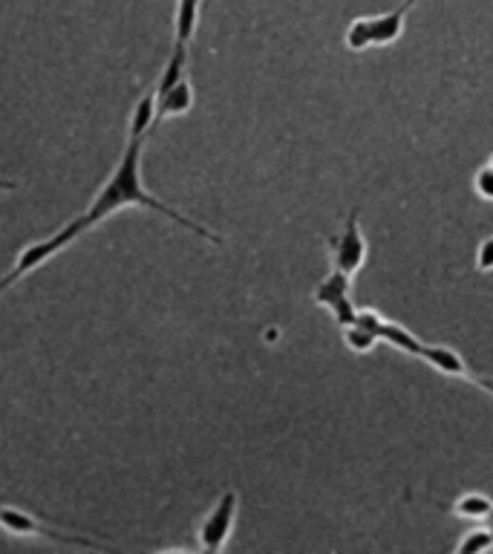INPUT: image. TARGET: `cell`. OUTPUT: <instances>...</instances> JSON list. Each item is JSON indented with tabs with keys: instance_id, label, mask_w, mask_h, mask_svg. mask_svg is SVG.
<instances>
[{
	"instance_id": "20",
	"label": "cell",
	"mask_w": 493,
	"mask_h": 554,
	"mask_svg": "<svg viewBox=\"0 0 493 554\" xmlns=\"http://www.w3.org/2000/svg\"><path fill=\"white\" fill-rule=\"evenodd\" d=\"M0 191H18V182H12V179H0Z\"/></svg>"
},
{
	"instance_id": "21",
	"label": "cell",
	"mask_w": 493,
	"mask_h": 554,
	"mask_svg": "<svg viewBox=\"0 0 493 554\" xmlns=\"http://www.w3.org/2000/svg\"><path fill=\"white\" fill-rule=\"evenodd\" d=\"M6 289H12V283H9V281H6V277H4V281H0V295H4V291H6Z\"/></svg>"
},
{
	"instance_id": "2",
	"label": "cell",
	"mask_w": 493,
	"mask_h": 554,
	"mask_svg": "<svg viewBox=\"0 0 493 554\" xmlns=\"http://www.w3.org/2000/svg\"><path fill=\"white\" fill-rule=\"evenodd\" d=\"M237 511H240V494L234 488H225L220 500L211 505V511L203 517V522H199V531H196L199 551L217 554L228 546L237 526Z\"/></svg>"
},
{
	"instance_id": "18",
	"label": "cell",
	"mask_w": 493,
	"mask_h": 554,
	"mask_svg": "<svg viewBox=\"0 0 493 554\" xmlns=\"http://www.w3.org/2000/svg\"><path fill=\"white\" fill-rule=\"evenodd\" d=\"M352 323H361V327L373 330L381 338V330H384V323H387V318H384L381 312H375V310H358V315Z\"/></svg>"
},
{
	"instance_id": "12",
	"label": "cell",
	"mask_w": 493,
	"mask_h": 554,
	"mask_svg": "<svg viewBox=\"0 0 493 554\" xmlns=\"http://www.w3.org/2000/svg\"><path fill=\"white\" fill-rule=\"evenodd\" d=\"M450 514L470 522H485L493 514V500L488 494H479V491H470V494H461L450 505Z\"/></svg>"
},
{
	"instance_id": "6",
	"label": "cell",
	"mask_w": 493,
	"mask_h": 554,
	"mask_svg": "<svg viewBox=\"0 0 493 554\" xmlns=\"http://www.w3.org/2000/svg\"><path fill=\"white\" fill-rule=\"evenodd\" d=\"M415 0H404L398 9L381 12V14H369V35H373V46H390L404 35V24L407 14L412 12Z\"/></svg>"
},
{
	"instance_id": "14",
	"label": "cell",
	"mask_w": 493,
	"mask_h": 554,
	"mask_svg": "<svg viewBox=\"0 0 493 554\" xmlns=\"http://www.w3.org/2000/svg\"><path fill=\"white\" fill-rule=\"evenodd\" d=\"M344 43L349 53H366L373 50V35H369V14H361V18H352L346 33H344Z\"/></svg>"
},
{
	"instance_id": "8",
	"label": "cell",
	"mask_w": 493,
	"mask_h": 554,
	"mask_svg": "<svg viewBox=\"0 0 493 554\" xmlns=\"http://www.w3.org/2000/svg\"><path fill=\"white\" fill-rule=\"evenodd\" d=\"M156 96V92H153ZM194 110V84L185 75L182 81H176L171 90H165L162 96H156V121L162 119H179L188 116Z\"/></svg>"
},
{
	"instance_id": "19",
	"label": "cell",
	"mask_w": 493,
	"mask_h": 554,
	"mask_svg": "<svg viewBox=\"0 0 493 554\" xmlns=\"http://www.w3.org/2000/svg\"><path fill=\"white\" fill-rule=\"evenodd\" d=\"M473 384H476V387H482L485 393L493 396V378H488V376H473Z\"/></svg>"
},
{
	"instance_id": "3",
	"label": "cell",
	"mask_w": 493,
	"mask_h": 554,
	"mask_svg": "<svg viewBox=\"0 0 493 554\" xmlns=\"http://www.w3.org/2000/svg\"><path fill=\"white\" fill-rule=\"evenodd\" d=\"M327 252H329V266L337 272H346V274L356 277L364 269L369 245H366V237L361 231V211L358 208L349 211V217L337 234L327 237Z\"/></svg>"
},
{
	"instance_id": "1",
	"label": "cell",
	"mask_w": 493,
	"mask_h": 554,
	"mask_svg": "<svg viewBox=\"0 0 493 554\" xmlns=\"http://www.w3.org/2000/svg\"><path fill=\"white\" fill-rule=\"evenodd\" d=\"M153 128H156V96H153V90H147L133 104L128 142H125V150H121V157L110 171V177L101 182V188L96 191V196L90 199V205L79 214V217H72L67 225L52 231L50 237L26 245V249L18 254V260H14L12 272L4 274L12 286L24 281V277H29L33 272H38L43 263H50L52 257H58L64 249H70L75 240H81L87 231L99 228L101 223L110 220L113 214L125 211V208H147L153 214H162L165 220H171L174 225L191 231V234L223 245L220 234H213V231L205 228L203 223L185 217L182 211L171 208L167 203H162L159 196H153L147 191V185L142 179V159H145V145H147V136Z\"/></svg>"
},
{
	"instance_id": "15",
	"label": "cell",
	"mask_w": 493,
	"mask_h": 554,
	"mask_svg": "<svg viewBox=\"0 0 493 554\" xmlns=\"http://www.w3.org/2000/svg\"><path fill=\"white\" fill-rule=\"evenodd\" d=\"M341 335H344V344L352 352H358V356H364V352H373L375 344L381 341V338L373 330L361 327V323H349V327H341Z\"/></svg>"
},
{
	"instance_id": "10",
	"label": "cell",
	"mask_w": 493,
	"mask_h": 554,
	"mask_svg": "<svg viewBox=\"0 0 493 554\" xmlns=\"http://www.w3.org/2000/svg\"><path fill=\"white\" fill-rule=\"evenodd\" d=\"M188 50H191V46H185V43L171 46V55H167L165 67H162L159 79H156V87H153L156 96H162L165 90H171L176 81L185 79V72H188Z\"/></svg>"
},
{
	"instance_id": "11",
	"label": "cell",
	"mask_w": 493,
	"mask_h": 554,
	"mask_svg": "<svg viewBox=\"0 0 493 554\" xmlns=\"http://www.w3.org/2000/svg\"><path fill=\"white\" fill-rule=\"evenodd\" d=\"M381 344H387L398 352H404V356H412V358H419L422 356V349H424V341L419 335H412L407 327H402V323H395V320H387L384 323V330H381Z\"/></svg>"
},
{
	"instance_id": "5",
	"label": "cell",
	"mask_w": 493,
	"mask_h": 554,
	"mask_svg": "<svg viewBox=\"0 0 493 554\" xmlns=\"http://www.w3.org/2000/svg\"><path fill=\"white\" fill-rule=\"evenodd\" d=\"M0 529L14 534V537H43V540L70 543V546H87V549L92 546L90 540H84V537L52 531L35 514H29V511H24V508H14V505H0Z\"/></svg>"
},
{
	"instance_id": "7",
	"label": "cell",
	"mask_w": 493,
	"mask_h": 554,
	"mask_svg": "<svg viewBox=\"0 0 493 554\" xmlns=\"http://www.w3.org/2000/svg\"><path fill=\"white\" fill-rule=\"evenodd\" d=\"M419 361L430 364L441 376H450V378H461V381H473V373L468 361L459 356V352L448 344H424Z\"/></svg>"
},
{
	"instance_id": "17",
	"label": "cell",
	"mask_w": 493,
	"mask_h": 554,
	"mask_svg": "<svg viewBox=\"0 0 493 554\" xmlns=\"http://www.w3.org/2000/svg\"><path fill=\"white\" fill-rule=\"evenodd\" d=\"M473 263H476V272H482V274L493 272V234H488V237L479 243Z\"/></svg>"
},
{
	"instance_id": "16",
	"label": "cell",
	"mask_w": 493,
	"mask_h": 554,
	"mask_svg": "<svg viewBox=\"0 0 493 554\" xmlns=\"http://www.w3.org/2000/svg\"><path fill=\"white\" fill-rule=\"evenodd\" d=\"M473 191L479 194L485 203H493V167H490V165H485V167H479V171H476V177H473Z\"/></svg>"
},
{
	"instance_id": "13",
	"label": "cell",
	"mask_w": 493,
	"mask_h": 554,
	"mask_svg": "<svg viewBox=\"0 0 493 554\" xmlns=\"http://www.w3.org/2000/svg\"><path fill=\"white\" fill-rule=\"evenodd\" d=\"M488 549H493V529L488 520L470 526L456 543V554H476V551H488Z\"/></svg>"
},
{
	"instance_id": "4",
	"label": "cell",
	"mask_w": 493,
	"mask_h": 554,
	"mask_svg": "<svg viewBox=\"0 0 493 554\" xmlns=\"http://www.w3.org/2000/svg\"><path fill=\"white\" fill-rule=\"evenodd\" d=\"M312 301L323 306L337 327H349L358 315V306L352 301V274L329 269V274L312 289Z\"/></svg>"
},
{
	"instance_id": "22",
	"label": "cell",
	"mask_w": 493,
	"mask_h": 554,
	"mask_svg": "<svg viewBox=\"0 0 493 554\" xmlns=\"http://www.w3.org/2000/svg\"><path fill=\"white\" fill-rule=\"evenodd\" d=\"M488 165H490V167H493V153H490V159H488Z\"/></svg>"
},
{
	"instance_id": "9",
	"label": "cell",
	"mask_w": 493,
	"mask_h": 554,
	"mask_svg": "<svg viewBox=\"0 0 493 554\" xmlns=\"http://www.w3.org/2000/svg\"><path fill=\"white\" fill-rule=\"evenodd\" d=\"M199 12H203V0H176L174 12V43L191 46L196 26H199Z\"/></svg>"
}]
</instances>
